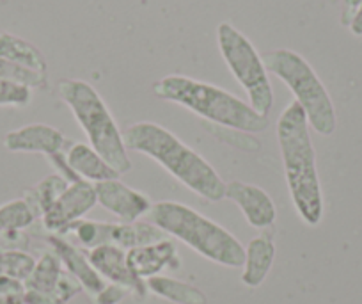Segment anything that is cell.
Listing matches in <instances>:
<instances>
[{
	"label": "cell",
	"mask_w": 362,
	"mask_h": 304,
	"mask_svg": "<svg viewBox=\"0 0 362 304\" xmlns=\"http://www.w3.org/2000/svg\"><path fill=\"white\" fill-rule=\"evenodd\" d=\"M25 297V295H23ZM23 297H8V295H0V304H25V299Z\"/></svg>",
	"instance_id": "obj_30"
},
{
	"label": "cell",
	"mask_w": 362,
	"mask_h": 304,
	"mask_svg": "<svg viewBox=\"0 0 362 304\" xmlns=\"http://www.w3.org/2000/svg\"><path fill=\"white\" fill-rule=\"evenodd\" d=\"M29 246V239L22 232H0V253L9 249H25Z\"/></svg>",
	"instance_id": "obj_26"
},
{
	"label": "cell",
	"mask_w": 362,
	"mask_h": 304,
	"mask_svg": "<svg viewBox=\"0 0 362 304\" xmlns=\"http://www.w3.org/2000/svg\"><path fill=\"white\" fill-rule=\"evenodd\" d=\"M69 181L62 174L54 173L45 176L34 188L27 191L25 199L36 212V215H43L48 208L61 198L62 192L68 188Z\"/></svg>",
	"instance_id": "obj_20"
},
{
	"label": "cell",
	"mask_w": 362,
	"mask_h": 304,
	"mask_svg": "<svg viewBox=\"0 0 362 304\" xmlns=\"http://www.w3.org/2000/svg\"><path fill=\"white\" fill-rule=\"evenodd\" d=\"M153 94L192 111L197 116L222 128L257 134L268 128V118L261 116L250 103L229 91L187 75H167L153 84Z\"/></svg>",
	"instance_id": "obj_3"
},
{
	"label": "cell",
	"mask_w": 362,
	"mask_h": 304,
	"mask_svg": "<svg viewBox=\"0 0 362 304\" xmlns=\"http://www.w3.org/2000/svg\"><path fill=\"white\" fill-rule=\"evenodd\" d=\"M276 260V244L270 232L254 237L245 247V261H243L242 283L250 288H256L267 279L268 272Z\"/></svg>",
	"instance_id": "obj_18"
},
{
	"label": "cell",
	"mask_w": 362,
	"mask_h": 304,
	"mask_svg": "<svg viewBox=\"0 0 362 304\" xmlns=\"http://www.w3.org/2000/svg\"><path fill=\"white\" fill-rule=\"evenodd\" d=\"M348 29H350V33L354 34V36H362V6H361V9L357 11V15L354 16V20H351V23Z\"/></svg>",
	"instance_id": "obj_29"
},
{
	"label": "cell",
	"mask_w": 362,
	"mask_h": 304,
	"mask_svg": "<svg viewBox=\"0 0 362 304\" xmlns=\"http://www.w3.org/2000/svg\"><path fill=\"white\" fill-rule=\"evenodd\" d=\"M263 62L267 72L283 80L293 93L308 116L309 127L320 135H332L337 128L336 107L329 91L323 86L313 66L298 52L290 48H276L264 52Z\"/></svg>",
	"instance_id": "obj_6"
},
{
	"label": "cell",
	"mask_w": 362,
	"mask_h": 304,
	"mask_svg": "<svg viewBox=\"0 0 362 304\" xmlns=\"http://www.w3.org/2000/svg\"><path fill=\"white\" fill-rule=\"evenodd\" d=\"M0 79L23 84L30 89H47L48 86V75H41V73L27 69L23 66L13 64V62L4 61V59H0Z\"/></svg>",
	"instance_id": "obj_23"
},
{
	"label": "cell",
	"mask_w": 362,
	"mask_h": 304,
	"mask_svg": "<svg viewBox=\"0 0 362 304\" xmlns=\"http://www.w3.org/2000/svg\"><path fill=\"white\" fill-rule=\"evenodd\" d=\"M36 212L27 199H13L0 205V232H22L36 221Z\"/></svg>",
	"instance_id": "obj_21"
},
{
	"label": "cell",
	"mask_w": 362,
	"mask_h": 304,
	"mask_svg": "<svg viewBox=\"0 0 362 304\" xmlns=\"http://www.w3.org/2000/svg\"><path fill=\"white\" fill-rule=\"evenodd\" d=\"M123 139L127 150L148 155L203 199L217 203L226 198V184L214 166L162 125L139 121L124 130Z\"/></svg>",
	"instance_id": "obj_2"
},
{
	"label": "cell",
	"mask_w": 362,
	"mask_h": 304,
	"mask_svg": "<svg viewBox=\"0 0 362 304\" xmlns=\"http://www.w3.org/2000/svg\"><path fill=\"white\" fill-rule=\"evenodd\" d=\"M78 292H82V285L64 272L57 254L45 253L27 278L23 299L25 304H66Z\"/></svg>",
	"instance_id": "obj_9"
},
{
	"label": "cell",
	"mask_w": 362,
	"mask_h": 304,
	"mask_svg": "<svg viewBox=\"0 0 362 304\" xmlns=\"http://www.w3.org/2000/svg\"><path fill=\"white\" fill-rule=\"evenodd\" d=\"M226 198L231 199L242 210L243 218L252 228L268 230L274 226L277 218L276 205L267 191L245 181H229L226 184Z\"/></svg>",
	"instance_id": "obj_12"
},
{
	"label": "cell",
	"mask_w": 362,
	"mask_h": 304,
	"mask_svg": "<svg viewBox=\"0 0 362 304\" xmlns=\"http://www.w3.org/2000/svg\"><path fill=\"white\" fill-rule=\"evenodd\" d=\"M0 295L23 297L25 295V283L15 278H8V276H0Z\"/></svg>",
	"instance_id": "obj_27"
},
{
	"label": "cell",
	"mask_w": 362,
	"mask_h": 304,
	"mask_svg": "<svg viewBox=\"0 0 362 304\" xmlns=\"http://www.w3.org/2000/svg\"><path fill=\"white\" fill-rule=\"evenodd\" d=\"M95 188L98 205L117 215L123 223H137L153 208V201L148 196L124 185L119 178L100 181L95 184Z\"/></svg>",
	"instance_id": "obj_11"
},
{
	"label": "cell",
	"mask_w": 362,
	"mask_h": 304,
	"mask_svg": "<svg viewBox=\"0 0 362 304\" xmlns=\"http://www.w3.org/2000/svg\"><path fill=\"white\" fill-rule=\"evenodd\" d=\"M48 242L54 247V253L59 257L62 267L68 269L69 274L82 285V288L86 290V292H89L90 295L96 297L103 288H105L107 285L105 281H103V278L96 272V269L90 265L89 258H87L82 251L76 249L73 244H69L68 240H64L59 235H50L48 237Z\"/></svg>",
	"instance_id": "obj_16"
},
{
	"label": "cell",
	"mask_w": 362,
	"mask_h": 304,
	"mask_svg": "<svg viewBox=\"0 0 362 304\" xmlns=\"http://www.w3.org/2000/svg\"><path fill=\"white\" fill-rule=\"evenodd\" d=\"M127 261L132 272L141 279H149L153 276H158L165 267L173 269V271L181 267V260L177 257L176 246H174L170 239L146 244V246L132 247V249L127 251Z\"/></svg>",
	"instance_id": "obj_15"
},
{
	"label": "cell",
	"mask_w": 362,
	"mask_h": 304,
	"mask_svg": "<svg viewBox=\"0 0 362 304\" xmlns=\"http://www.w3.org/2000/svg\"><path fill=\"white\" fill-rule=\"evenodd\" d=\"M33 100V89L23 84L0 79V106L25 107Z\"/></svg>",
	"instance_id": "obj_24"
},
{
	"label": "cell",
	"mask_w": 362,
	"mask_h": 304,
	"mask_svg": "<svg viewBox=\"0 0 362 304\" xmlns=\"http://www.w3.org/2000/svg\"><path fill=\"white\" fill-rule=\"evenodd\" d=\"M95 184L86 180H76L68 185L61 198L41 215L43 226L52 233H66V230L96 207Z\"/></svg>",
	"instance_id": "obj_10"
},
{
	"label": "cell",
	"mask_w": 362,
	"mask_h": 304,
	"mask_svg": "<svg viewBox=\"0 0 362 304\" xmlns=\"http://www.w3.org/2000/svg\"><path fill=\"white\" fill-rule=\"evenodd\" d=\"M66 233H73L83 247H98L103 244L132 249L137 246L167 239V233L149 223H96L80 219L69 226Z\"/></svg>",
	"instance_id": "obj_8"
},
{
	"label": "cell",
	"mask_w": 362,
	"mask_h": 304,
	"mask_svg": "<svg viewBox=\"0 0 362 304\" xmlns=\"http://www.w3.org/2000/svg\"><path fill=\"white\" fill-rule=\"evenodd\" d=\"M277 141L293 207L302 221L318 226L323 219V191L309 121L298 101H290L277 120Z\"/></svg>",
	"instance_id": "obj_1"
},
{
	"label": "cell",
	"mask_w": 362,
	"mask_h": 304,
	"mask_svg": "<svg viewBox=\"0 0 362 304\" xmlns=\"http://www.w3.org/2000/svg\"><path fill=\"white\" fill-rule=\"evenodd\" d=\"M90 265L96 269L102 278L110 279L116 285L124 286V288L130 290L132 293L142 297L148 292V286H146L144 279L137 278V276L132 272V269L128 267L127 261V253L124 249L117 246H110V244H103V246L93 247L87 254Z\"/></svg>",
	"instance_id": "obj_13"
},
{
	"label": "cell",
	"mask_w": 362,
	"mask_h": 304,
	"mask_svg": "<svg viewBox=\"0 0 362 304\" xmlns=\"http://www.w3.org/2000/svg\"><path fill=\"white\" fill-rule=\"evenodd\" d=\"M36 267V260L33 254L23 249H9L0 253V276L20 279L25 283Z\"/></svg>",
	"instance_id": "obj_22"
},
{
	"label": "cell",
	"mask_w": 362,
	"mask_h": 304,
	"mask_svg": "<svg viewBox=\"0 0 362 304\" xmlns=\"http://www.w3.org/2000/svg\"><path fill=\"white\" fill-rule=\"evenodd\" d=\"M217 43L229 72L245 89L250 107L257 114L268 118L274 107V89L267 66L256 47L229 22H222L217 27Z\"/></svg>",
	"instance_id": "obj_7"
},
{
	"label": "cell",
	"mask_w": 362,
	"mask_h": 304,
	"mask_svg": "<svg viewBox=\"0 0 362 304\" xmlns=\"http://www.w3.org/2000/svg\"><path fill=\"white\" fill-rule=\"evenodd\" d=\"M64 159L76 176L90 184L119 178V173L110 167L93 146L86 142L69 141L64 150Z\"/></svg>",
	"instance_id": "obj_17"
},
{
	"label": "cell",
	"mask_w": 362,
	"mask_h": 304,
	"mask_svg": "<svg viewBox=\"0 0 362 304\" xmlns=\"http://www.w3.org/2000/svg\"><path fill=\"white\" fill-rule=\"evenodd\" d=\"M69 139L57 128L45 123H33L27 127L13 130L6 135L4 146L9 152H25V153H43V155L54 157L57 153H64Z\"/></svg>",
	"instance_id": "obj_14"
},
{
	"label": "cell",
	"mask_w": 362,
	"mask_h": 304,
	"mask_svg": "<svg viewBox=\"0 0 362 304\" xmlns=\"http://www.w3.org/2000/svg\"><path fill=\"white\" fill-rule=\"evenodd\" d=\"M149 219L162 232L224 267L238 269L245 261V247L224 226L204 218L189 205L176 201L153 203Z\"/></svg>",
	"instance_id": "obj_4"
},
{
	"label": "cell",
	"mask_w": 362,
	"mask_h": 304,
	"mask_svg": "<svg viewBox=\"0 0 362 304\" xmlns=\"http://www.w3.org/2000/svg\"><path fill=\"white\" fill-rule=\"evenodd\" d=\"M57 91L61 100L71 109L76 123L86 132L89 145L119 176L130 173L132 160L124 146L123 132L98 91L80 79H62L57 84Z\"/></svg>",
	"instance_id": "obj_5"
},
{
	"label": "cell",
	"mask_w": 362,
	"mask_h": 304,
	"mask_svg": "<svg viewBox=\"0 0 362 304\" xmlns=\"http://www.w3.org/2000/svg\"><path fill=\"white\" fill-rule=\"evenodd\" d=\"M341 26L350 27L351 20L357 15V11L361 9L362 0H341Z\"/></svg>",
	"instance_id": "obj_28"
},
{
	"label": "cell",
	"mask_w": 362,
	"mask_h": 304,
	"mask_svg": "<svg viewBox=\"0 0 362 304\" xmlns=\"http://www.w3.org/2000/svg\"><path fill=\"white\" fill-rule=\"evenodd\" d=\"M146 286L156 293L158 297H163L167 300H173L176 304H206V295L196 286L189 283L177 281V279L165 278V276H153L146 279Z\"/></svg>",
	"instance_id": "obj_19"
},
{
	"label": "cell",
	"mask_w": 362,
	"mask_h": 304,
	"mask_svg": "<svg viewBox=\"0 0 362 304\" xmlns=\"http://www.w3.org/2000/svg\"><path fill=\"white\" fill-rule=\"evenodd\" d=\"M128 292H130V290L124 288V286L112 283V285H107L105 288L95 297V300L96 304H119Z\"/></svg>",
	"instance_id": "obj_25"
}]
</instances>
